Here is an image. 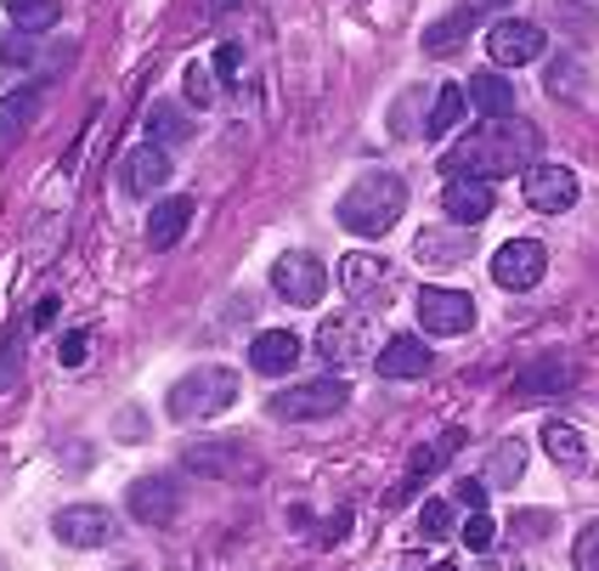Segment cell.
<instances>
[{
    "mask_svg": "<svg viewBox=\"0 0 599 571\" xmlns=\"http://www.w3.org/2000/svg\"><path fill=\"white\" fill-rule=\"evenodd\" d=\"M543 153V137L531 119H481L475 137H463L447 159L442 171L447 176H475V182H504V176H520L526 164H538Z\"/></svg>",
    "mask_w": 599,
    "mask_h": 571,
    "instance_id": "1",
    "label": "cell"
},
{
    "mask_svg": "<svg viewBox=\"0 0 599 571\" xmlns=\"http://www.w3.org/2000/svg\"><path fill=\"white\" fill-rule=\"evenodd\" d=\"M402 210H408V182L396 171H368L340 198V226L356 232V238H385L402 221Z\"/></svg>",
    "mask_w": 599,
    "mask_h": 571,
    "instance_id": "2",
    "label": "cell"
},
{
    "mask_svg": "<svg viewBox=\"0 0 599 571\" xmlns=\"http://www.w3.org/2000/svg\"><path fill=\"white\" fill-rule=\"evenodd\" d=\"M232 401H238V374H232V368H192L187 380L171 385L164 413L176 424H192V419H210V413L232 408Z\"/></svg>",
    "mask_w": 599,
    "mask_h": 571,
    "instance_id": "3",
    "label": "cell"
},
{
    "mask_svg": "<svg viewBox=\"0 0 599 571\" xmlns=\"http://www.w3.org/2000/svg\"><path fill=\"white\" fill-rule=\"evenodd\" d=\"M351 401V385L340 374H322V380H306V385H289L272 396V413L278 419H328V413H340Z\"/></svg>",
    "mask_w": 599,
    "mask_h": 571,
    "instance_id": "4",
    "label": "cell"
},
{
    "mask_svg": "<svg viewBox=\"0 0 599 571\" xmlns=\"http://www.w3.org/2000/svg\"><path fill=\"white\" fill-rule=\"evenodd\" d=\"M419 323H424V334H436V340H458V334L475 328V300L463 289L430 283V289H419Z\"/></svg>",
    "mask_w": 599,
    "mask_h": 571,
    "instance_id": "5",
    "label": "cell"
},
{
    "mask_svg": "<svg viewBox=\"0 0 599 571\" xmlns=\"http://www.w3.org/2000/svg\"><path fill=\"white\" fill-rule=\"evenodd\" d=\"M543 51H549V35L526 18H497L486 28V57L497 69H526V62H538Z\"/></svg>",
    "mask_w": 599,
    "mask_h": 571,
    "instance_id": "6",
    "label": "cell"
},
{
    "mask_svg": "<svg viewBox=\"0 0 599 571\" xmlns=\"http://www.w3.org/2000/svg\"><path fill=\"white\" fill-rule=\"evenodd\" d=\"M520 198L531 210H543V215H560V210H572L583 198V182L565 171V164H526L520 171Z\"/></svg>",
    "mask_w": 599,
    "mask_h": 571,
    "instance_id": "7",
    "label": "cell"
},
{
    "mask_svg": "<svg viewBox=\"0 0 599 571\" xmlns=\"http://www.w3.org/2000/svg\"><path fill=\"white\" fill-rule=\"evenodd\" d=\"M543 272H549V249H543L538 238H509L504 249L492 255V283H497V289H509V294L538 289Z\"/></svg>",
    "mask_w": 599,
    "mask_h": 571,
    "instance_id": "8",
    "label": "cell"
},
{
    "mask_svg": "<svg viewBox=\"0 0 599 571\" xmlns=\"http://www.w3.org/2000/svg\"><path fill=\"white\" fill-rule=\"evenodd\" d=\"M272 289L289 300V306H317L322 289H328V272H322L317 255L289 249V255H278V266H272Z\"/></svg>",
    "mask_w": 599,
    "mask_h": 571,
    "instance_id": "9",
    "label": "cell"
},
{
    "mask_svg": "<svg viewBox=\"0 0 599 571\" xmlns=\"http://www.w3.org/2000/svg\"><path fill=\"white\" fill-rule=\"evenodd\" d=\"M51 532L69 549H103L114 537V510H103V503H69V510L51 515Z\"/></svg>",
    "mask_w": 599,
    "mask_h": 571,
    "instance_id": "10",
    "label": "cell"
},
{
    "mask_svg": "<svg viewBox=\"0 0 599 571\" xmlns=\"http://www.w3.org/2000/svg\"><path fill=\"white\" fill-rule=\"evenodd\" d=\"M125 510L137 515L142 526H164V521L181 515V487H176L171 476H142V481H130Z\"/></svg>",
    "mask_w": 599,
    "mask_h": 571,
    "instance_id": "11",
    "label": "cell"
},
{
    "mask_svg": "<svg viewBox=\"0 0 599 571\" xmlns=\"http://www.w3.org/2000/svg\"><path fill=\"white\" fill-rule=\"evenodd\" d=\"M187 469H198V476H238V481H255V476H260V458L244 453V442H192V447H187Z\"/></svg>",
    "mask_w": 599,
    "mask_h": 571,
    "instance_id": "12",
    "label": "cell"
},
{
    "mask_svg": "<svg viewBox=\"0 0 599 571\" xmlns=\"http://www.w3.org/2000/svg\"><path fill=\"white\" fill-rule=\"evenodd\" d=\"M492 205H497L492 182H475V176H453V182L442 187V210H447L458 226H481V221L492 215Z\"/></svg>",
    "mask_w": 599,
    "mask_h": 571,
    "instance_id": "13",
    "label": "cell"
},
{
    "mask_svg": "<svg viewBox=\"0 0 599 571\" xmlns=\"http://www.w3.org/2000/svg\"><path fill=\"white\" fill-rule=\"evenodd\" d=\"M317 351L334 368H351V362L368 357V328H362V317H328L317 328Z\"/></svg>",
    "mask_w": 599,
    "mask_h": 571,
    "instance_id": "14",
    "label": "cell"
},
{
    "mask_svg": "<svg viewBox=\"0 0 599 571\" xmlns=\"http://www.w3.org/2000/svg\"><path fill=\"white\" fill-rule=\"evenodd\" d=\"M453 447H463V430H447L442 442H424V447H413V464H408V481H402V492H390L385 503L396 510V503H408V492H419L436 469H447V458H453Z\"/></svg>",
    "mask_w": 599,
    "mask_h": 571,
    "instance_id": "15",
    "label": "cell"
},
{
    "mask_svg": "<svg viewBox=\"0 0 599 571\" xmlns=\"http://www.w3.org/2000/svg\"><path fill=\"white\" fill-rule=\"evenodd\" d=\"M119 182H125V193H130V198H148V193H158L164 182H171V153H164L158 142L137 148V153L125 159V171H119Z\"/></svg>",
    "mask_w": 599,
    "mask_h": 571,
    "instance_id": "16",
    "label": "cell"
},
{
    "mask_svg": "<svg viewBox=\"0 0 599 571\" xmlns=\"http://www.w3.org/2000/svg\"><path fill=\"white\" fill-rule=\"evenodd\" d=\"M340 289L351 300H385L390 294V266L379 255H345L340 260Z\"/></svg>",
    "mask_w": 599,
    "mask_h": 571,
    "instance_id": "17",
    "label": "cell"
},
{
    "mask_svg": "<svg viewBox=\"0 0 599 571\" xmlns=\"http://www.w3.org/2000/svg\"><path fill=\"white\" fill-rule=\"evenodd\" d=\"M430 362H436V357H430V346L413 340V334H396V340L374 357V368H379L385 380H424Z\"/></svg>",
    "mask_w": 599,
    "mask_h": 571,
    "instance_id": "18",
    "label": "cell"
},
{
    "mask_svg": "<svg viewBox=\"0 0 599 571\" xmlns=\"http://www.w3.org/2000/svg\"><path fill=\"white\" fill-rule=\"evenodd\" d=\"M249 362H255V374L278 380V374H289V368L300 362V340H294L289 328H266V334H255V340H249Z\"/></svg>",
    "mask_w": 599,
    "mask_h": 571,
    "instance_id": "19",
    "label": "cell"
},
{
    "mask_svg": "<svg viewBox=\"0 0 599 571\" xmlns=\"http://www.w3.org/2000/svg\"><path fill=\"white\" fill-rule=\"evenodd\" d=\"M475 18H481V7H453L447 18H436L424 28V51L430 57H453V51H463V40L475 35Z\"/></svg>",
    "mask_w": 599,
    "mask_h": 571,
    "instance_id": "20",
    "label": "cell"
},
{
    "mask_svg": "<svg viewBox=\"0 0 599 571\" xmlns=\"http://www.w3.org/2000/svg\"><path fill=\"white\" fill-rule=\"evenodd\" d=\"M187 226H192V198L187 193H171L164 205L148 215V244L153 249H176L187 238Z\"/></svg>",
    "mask_w": 599,
    "mask_h": 571,
    "instance_id": "21",
    "label": "cell"
},
{
    "mask_svg": "<svg viewBox=\"0 0 599 571\" xmlns=\"http://www.w3.org/2000/svg\"><path fill=\"white\" fill-rule=\"evenodd\" d=\"M463 96H470V108H475L481 119H509V114H515V85L497 74V69L475 74L470 85H463Z\"/></svg>",
    "mask_w": 599,
    "mask_h": 571,
    "instance_id": "22",
    "label": "cell"
},
{
    "mask_svg": "<svg viewBox=\"0 0 599 571\" xmlns=\"http://www.w3.org/2000/svg\"><path fill=\"white\" fill-rule=\"evenodd\" d=\"M40 119V91L35 85H23V91H7L0 96V148L7 142H17L28 125Z\"/></svg>",
    "mask_w": 599,
    "mask_h": 571,
    "instance_id": "23",
    "label": "cell"
},
{
    "mask_svg": "<svg viewBox=\"0 0 599 571\" xmlns=\"http://www.w3.org/2000/svg\"><path fill=\"white\" fill-rule=\"evenodd\" d=\"M572 385H577V362H565V357H543L520 374L526 396H554V391H572Z\"/></svg>",
    "mask_w": 599,
    "mask_h": 571,
    "instance_id": "24",
    "label": "cell"
},
{
    "mask_svg": "<svg viewBox=\"0 0 599 571\" xmlns=\"http://www.w3.org/2000/svg\"><path fill=\"white\" fill-rule=\"evenodd\" d=\"M463 108H470V96H463V85H436V103H430L424 130H430V137H447V130L463 119Z\"/></svg>",
    "mask_w": 599,
    "mask_h": 571,
    "instance_id": "25",
    "label": "cell"
},
{
    "mask_svg": "<svg viewBox=\"0 0 599 571\" xmlns=\"http://www.w3.org/2000/svg\"><path fill=\"white\" fill-rule=\"evenodd\" d=\"M23 346H28V317H17L0 334V391H12L23 380Z\"/></svg>",
    "mask_w": 599,
    "mask_h": 571,
    "instance_id": "26",
    "label": "cell"
},
{
    "mask_svg": "<svg viewBox=\"0 0 599 571\" xmlns=\"http://www.w3.org/2000/svg\"><path fill=\"white\" fill-rule=\"evenodd\" d=\"M543 447H549V458H554L560 469H583V464H588L583 435H577L572 424H543Z\"/></svg>",
    "mask_w": 599,
    "mask_h": 571,
    "instance_id": "27",
    "label": "cell"
},
{
    "mask_svg": "<svg viewBox=\"0 0 599 571\" xmlns=\"http://www.w3.org/2000/svg\"><path fill=\"white\" fill-rule=\"evenodd\" d=\"M7 12H12L17 28H28V35H40V28H57L62 23L57 0H7Z\"/></svg>",
    "mask_w": 599,
    "mask_h": 571,
    "instance_id": "28",
    "label": "cell"
},
{
    "mask_svg": "<svg viewBox=\"0 0 599 571\" xmlns=\"http://www.w3.org/2000/svg\"><path fill=\"white\" fill-rule=\"evenodd\" d=\"M413 249H419V260H436V266L463 260V255H470V226H458V238H442V232H424V238H419Z\"/></svg>",
    "mask_w": 599,
    "mask_h": 571,
    "instance_id": "29",
    "label": "cell"
},
{
    "mask_svg": "<svg viewBox=\"0 0 599 571\" xmlns=\"http://www.w3.org/2000/svg\"><path fill=\"white\" fill-rule=\"evenodd\" d=\"M520 464H526V447L520 442H497L492 469H486V487H515L520 481Z\"/></svg>",
    "mask_w": 599,
    "mask_h": 571,
    "instance_id": "30",
    "label": "cell"
},
{
    "mask_svg": "<svg viewBox=\"0 0 599 571\" xmlns=\"http://www.w3.org/2000/svg\"><path fill=\"white\" fill-rule=\"evenodd\" d=\"M463 549H470V555H492L497 549V521L486 510H475L470 521H463Z\"/></svg>",
    "mask_w": 599,
    "mask_h": 571,
    "instance_id": "31",
    "label": "cell"
},
{
    "mask_svg": "<svg viewBox=\"0 0 599 571\" xmlns=\"http://www.w3.org/2000/svg\"><path fill=\"white\" fill-rule=\"evenodd\" d=\"M148 130H153V137H164V130H171L176 142H187V137H192V125H187V119H181V108H171V103H153V108H148Z\"/></svg>",
    "mask_w": 599,
    "mask_h": 571,
    "instance_id": "32",
    "label": "cell"
},
{
    "mask_svg": "<svg viewBox=\"0 0 599 571\" xmlns=\"http://www.w3.org/2000/svg\"><path fill=\"white\" fill-rule=\"evenodd\" d=\"M419 532L424 537H447L453 532V503L447 498H430L424 510H419Z\"/></svg>",
    "mask_w": 599,
    "mask_h": 571,
    "instance_id": "33",
    "label": "cell"
},
{
    "mask_svg": "<svg viewBox=\"0 0 599 571\" xmlns=\"http://www.w3.org/2000/svg\"><path fill=\"white\" fill-rule=\"evenodd\" d=\"M572 560H577V571H599V521L583 526V537L572 544Z\"/></svg>",
    "mask_w": 599,
    "mask_h": 571,
    "instance_id": "34",
    "label": "cell"
},
{
    "mask_svg": "<svg viewBox=\"0 0 599 571\" xmlns=\"http://www.w3.org/2000/svg\"><path fill=\"white\" fill-rule=\"evenodd\" d=\"M583 80V69H577V62H554V69H549V91L554 96H572V85Z\"/></svg>",
    "mask_w": 599,
    "mask_h": 571,
    "instance_id": "35",
    "label": "cell"
},
{
    "mask_svg": "<svg viewBox=\"0 0 599 571\" xmlns=\"http://www.w3.org/2000/svg\"><path fill=\"white\" fill-rule=\"evenodd\" d=\"M17 62H35V46H23V40H0V74H12Z\"/></svg>",
    "mask_w": 599,
    "mask_h": 571,
    "instance_id": "36",
    "label": "cell"
},
{
    "mask_svg": "<svg viewBox=\"0 0 599 571\" xmlns=\"http://www.w3.org/2000/svg\"><path fill=\"white\" fill-rule=\"evenodd\" d=\"M187 96H192V103H210V96H215V85H210V74H204V69H198V62H192V69H187Z\"/></svg>",
    "mask_w": 599,
    "mask_h": 571,
    "instance_id": "37",
    "label": "cell"
},
{
    "mask_svg": "<svg viewBox=\"0 0 599 571\" xmlns=\"http://www.w3.org/2000/svg\"><path fill=\"white\" fill-rule=\"evenodd\" d=\"M85 351H91L85 334H69V340H62V368H85Z\"/></svg>",
    "mask_w": 599,
    "mask_h": 571,
    "instance_id": "38",
    "label": "cell"
},
{
    "mask_svg": "<svg viewBox=\"0 0 599 571\" xmlns=\"http://www.w3.org/2000/svg\"><path fill=\"white\" fill-rule=\"evenodd\" d=\"M458 503H470V510H486V481H458Z\"/></svg>",
    "mask_w": 599,
    "mask_h": 571,
    "instance_id": "39",
    "label": "cell"
},
{
    "mask_svg": "<svg viewBox=\"0 0 599 571\" xmlns=\"http://www.w3.org/2000/svg\"><path fill=\"white\" fill-rule=\"evenodd\" d=\"M57 312H62V300H57V294H46L40 306H35V317H28V328H51V323H57Z\"/></svg>",
    "mask_w": 599,
    "mask_h": 571,
    "instance_id": "40",
    "label": "cell"
},
{
    "mask_svg": "<svg viewBox=\"0 0 599 571\" xmlns=\"http://www.w3.org/2000/svg\"><path fill=\"white\" fill-rule=\"evenodd\" d=\"M238 62H244V57H238V46H221V51H215V69H221V80H232V74H238Z\"/></svg>",
    "mask_w": 599,
    "mask_h": 571,
    "instance_id": "41",
    "label": "cell"
},
{
    "mask_svg": "<svg viewBox=\"0 0 599 571\" xmlns=\"http://www.w3.org/2000/svg\"><path fill=\"white\" fill-rule=\"evenodd\" d=\"M475 7H504V0H475Z\"/></svg>",
    "mask_w": 599,
    "mask_h": 571,
    "instance_id": "42",
    "label": "cell"
},
{
    "mask_svg": "<svg viewBox=\"0 0 599 571\" xmlns=\"http://www.w3.org/2000/svg\"><path fill=\"white\" fill-rule=\"evenodd\" d=\"M430 571H458V566H430Z\"/></svg>",
    "mask_w": 599,
    "mask_h": 571,
    "instance_id": "43",
    "label": "cell"
}]
</instances>
